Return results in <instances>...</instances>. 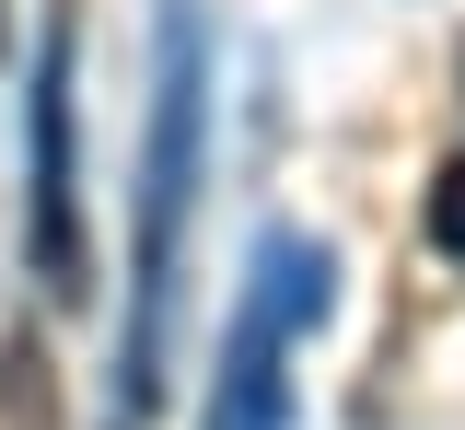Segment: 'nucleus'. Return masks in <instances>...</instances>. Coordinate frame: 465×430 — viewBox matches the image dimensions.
<instances>
[{"label":"nucleus","instance_id":"nucleus-2","mask_svg":"<svg viewBox=\"0 0 465 430\" xmlns=\"http://www.w3.org/2000/svg\"><path fill=\"white\" fill-rule=\"evenodd\" d=\"M338 303V256L314 233H268L256 245V279H244V314L222 337V384H210V430H291V337L326 326Z\"/></svg>","mask_w":465,"mask_h":430},{"label":"nucleus","instance_id":"nucleus-5","mask_svg":"<svg viewBox=\"0 0 465 430\" xmlns=\"http://www.w3.org/2000/svg\"><path fill=\"white\" fill-rule=\"evenodd\" d=\"M419 221H430V245H442V256L465 268V151L442 163V175H430V198H419Z\"/></svg>","mask_w":465,"mask_h":430},{"label":"nucleus","instance_id":"nucleus-3","mask_svg":"<svg viewBox=\"0 0 465 430\" xmlns=\"http://www.w3.org/2000/svg\"><path fill=\"white\" fill-rule=\"evenodd\" d=\"M24 256L58 303L94 291L82 256V128H70V12H47V59H35V105H24Z\"/></svg>","mask_w":465,"mask_h":430},{"label":"nucleus","instance_id":"nucleus-4","mask_svg":"<svg viewBox=\"0 0 465 430\" xmlns=\"http://www.w3.org/2000/svg\"><path fill=\"white\" fill-rule=\"evenodd\" d=\"M0 419L12 430H58V384H47V361H35V337L0 349Z\"/></svg>","mask_w":465,"mask_h":430},{"label":"nucleus","instance_id":"nucleus-1","mask_svg":"<svg viewBox=\"0 0 465 430\" xmlns=\"http://www.w3.org/2000/svg\"><path fill=\"white\" fill-rule=\"evenodd\" d=\"M198 151H210V35L198 12H163V82H152V151H140V314H128V419L163 396V337H174V268H186V210H198Z\"/></svg>","mask_w":465,"mask_h":430},{"label":"nucleus","instance_id":"nucleus-6","mask_svg":"<svg viewBox=\"0 0 465 430\" xmlns=\"http://www.w3.org/2000/svg\"><path fill=\"white\" fill-rule=\"evenodd\" d=\"M0 35H12V12H0Z\"/></svg>","mask_w":465,"mask_h":430}]
</instances>
